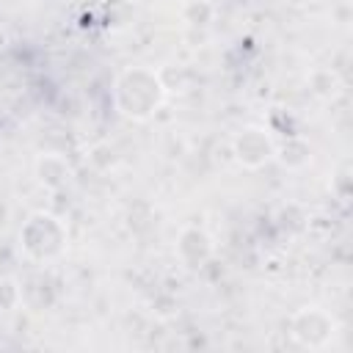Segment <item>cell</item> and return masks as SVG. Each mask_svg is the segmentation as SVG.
<instances>
[{"mask_svg":"<svg viewBox=\"0 0 353 353\" xmlns=\"http://www.w3.org/2000/svg\"><path fill=\"white\" fill-rule=\"evenodd\" d=\"M336 334V320L320 306H303L290 317V336L309 350L325 347Z\"/></svg>","mask_w":353,"mask_h":353,"instance_id":"3","label":"cell"},{"mask_svg":"<svg viewBox=\"0 0 353 353\" xmlns=\"http://www.w3.org/2000/svg\"><path fill=\"white\" fill-rule=\"evenodd\" d=\"M33 171H36V179H39L47 190H61V188L69 182V176H72V168H69L66 157L58 154V152H44V154H39Z\"/></svg>","mask_w":353,"mask_h":353,"instance_id":"6","label":"cell"},{"mask_svg":"<svg viewBox=\"0 0 353 353\" xmlns=\"http://www.w3.org/2000/svg\"><path fill=\"white\" fill-rule=\"evenodd\" d=\"M212 14H215V8H212V3H207V0H190V3L185 6V17H188V22H193V25H207V22L212 19Z\"/></svg>","mask_w":353,"mask_h":353,"instance_id":"10","label":"cell"},{"mask_svg":"<svg viewBox=\"0 0 353 353\" xmlns=\"http://www.w3.org/2000/svg\"><path fill=\"white\" fill-rule=\"evenodd\" d=\"M347 185H350V176H347V165H342L334 176H331V190L339 201H347Z\"/></svg>","mask_w":353,"mask_h":353,"instance_id":"12","label":"cell"},{"mask_svg":"<svg viewBox=\"0 0 353 353\" xmlns=\"http://www.w3.org/2000/svg\"><path fill=\"white\" fill-rule=\"evenodd\" d=\"M232 154H234V160H237L243 168H262V165H268V163L273 160V154H276V141H273V135H270L265 127L248 124V127H243V130L234 135V141H232Z\"/></svg>","mask_w":353,"mask_h":353,"instance_id":"4","label":"cell"},{"mask_svg":"<svg viewBox=\"0 0 353 353\" xmlns=\"http://www.w3.org/2000/svg\"><path fill=\"white\" fill-rule=\"evenodd\" d=\"M66 240H69L66 223L58 215L44 212V210L33 212L25 221V226L19 229V243L25 248V254L36 262H50V259L61 256L66 251Z\"/></svg>","mask_w":353,"mask_h":353,"instance_id":"2","label":"cell"},{"mask_svg":"<svg viewBox=\"0 0 353 353\" xmlns=\"http://www.w3.org/2000/svg\"><path fill=\"white\" fill-rule=\"evenodd\" d=\"M287 6H306V3H312V0H284Z\"/></svg>","mask_w":353,"mask_h":353,"instance_id":"13","label":"cell"},{"mask_svg":"<svg viewBox=\"0 0 353 353\" xmlns=\"http://www.w3.org/2000/svg\"><path fill=\"white\" fill-rule=\"evenodd\" d=\"M306 83H309V91H312L317 99H323V102H334V99L342 94V77H339L334 69H328V66H314V69H309Z\"/></svg>","mask_w":353,"mask_h":353,"instance_id":"7","label":"cell"},{"mask_svg":"<svg viewBox=\"0 0 353 353\" xmlns=\"http://www.w3.org/2000/svg\"><path fill=\"white\" fill-rule=\"evenodd\" d=\"M273 160H279L284 168H303V165L312 160V146H309L306 138L292 135V138H287L284 143H276Z\"/></svg>","mask_w":353,"mask_h":353,"instance_id":"8","label":"cell"},{"mask_svg":"<svg viewBox=\"0 0 353 353\" xmlns=\"http://www.w3.org/2000/svg\"><path fill=\"white\" fill-rule=\"evenodd\" d=\"M163 99H165V83L157 72L146 66H130L116 77L113 102L119 113L127 119H135V121L149 119L152 113H157Z\"/></svg>","mask_w":353,"mask_h":353,"instance_id":"1","label":"cell"},{"mask_svg":"<svg viewBox=\"0 0 353 353\" xmlns=\"http://www.w3.org/2000/svg\"><path fill=\"white\" fill-rule=\"evenodd\" d=\"M215 245L212 237L201 226H185L176 237V256L182 259L185 268H201L210 262Z\"/></svg>","mask_w":353,"mask_h":353,"instance_id":"5","label":"cell"},{"mask_svg":"<svg viewBox=\"0 0 353 353\" xmlns=\"http://www.w3.org/2000/svg\"><path fill=\"white\" fill-rule=\"evenodd\" d=\"M88 157H91V163H94L97 168H102V171L113 165V149H110L108 143H97V146L91 149V154H88Z\"/></svg>","mask_w":353,"mask_h":353,"instance_id":"11","label":"cell"},{"mask_svg":"<svg viewBox=\"0 0 353 353\" xmlns=\"http://www.w3.org/2000/svg\"><path fill=\"white\" fill-rule=\"evenodd\" d=\"M22 303V287L14 276L0 279V312H14Z\"/></svg>","mask_w":353,"mask_h":353,"instance_id":"9","label":"cell"}]
</instances>
